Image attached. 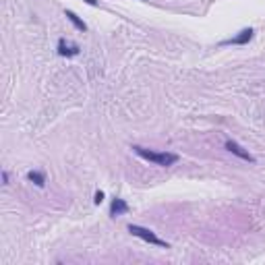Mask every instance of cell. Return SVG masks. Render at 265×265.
I'll return each instance as SVG.
<instances>
[{
    "instance_id": "obj_1",
    "label": "cell",
    "mask_w": 265,
    "mask_h": 265,
    "mask_svg": "<svg viewBox=\"0 0 265 265\" xmlns=\"http://www.w3.org/2000/svg\"><path fill=\"white\" fill-rule=\"evenodd\" d=\"M131 149H133V152L139 156V158L147 159V162H152V164H156V166H162V168L174 166V164L178 162V156H176V154H170V152H152V149H145V147H141V145H133Z\"/></svg>"
},
{
    "instance_id": "obj_2",
    "label": "cell",
    "mask_w": 265,
    "mask_h": 265,
    "mask_svg": "<svg viewBox=\"0 0 265 265\" xmlns=\"http://www.w3.org/2000/svg\"><path fill=\"white\" fill-rule=\"evenodd\" d=\"M129 232H131L133 236H137V238L145 240V243H149V245H156V247H162V249H168V247H170L166 240H162V238H159V236L154 232V230H149V228L137 226V224H129Z\"/></svg>"
},
{
    "instance_id": "obj_3",
    "label": "cell",
    "mask_w": 265,
    "mask_h": 265,
    "mask_svg": "<svg viewBox=\"0 0 265 265\" xmlns=\"http://www.w3.org/2000/svg\"><path fill=\"white\" fill-rule=\"evenodd\" d=\"M253 36H255V31H253L251 27H245V29H240L234 38H228V40H222L220 44L222 46H245L253 40Z\"/></svg>"
},
{
    "instance_id": "obj_4",
    "label": "cell",
    "mask_w": 265,
    "mask_h": 265,
    "mask_svg": "<svg viewBox=\"0 0 265 265\" xmlns=\"http://www.w3.org/2000/svg\"><path fill=\"white\" fill-rule=\"evenodd\" d=\"M56 50H58L60 56H66V58H73V56H79L81 48H79V44L71 42V40H58V46H56Z\"/></svg>"
},
{
    "instance_id": "obj_5",
    "label": "cell",
    "mask_w": 265,
    "mask_h": 265,
    "mask_svg": "<svg viewBox=\"0 0 265 265\" xmlns=\"http://www.w3.org/2000/svg\"><path fill=\"white\" fill-rule=\"evenodd\" d=\"M224 147L228 149V152H230V154H234L236 158H240V159H245V162H251V164H253V162H255V158H253V156H251V154L247 152V149H245V147H240V145H238L236 141H232V139H228Z\"/></svg>"
},
{
    "instance_id": "obj_6",
    "label": "cell",
    "mask_w": 265,
    "mask_h": 265,
    "mask_svg": "<svg viewBox=\"0 0 265 265\" xmlns=\"http://www.w3.org/2000/svg\"><path fill=\"white\" fill-rule=\"evenodd\" d=\"M126 212H129V203H126L124 199H120V197H114L112 203H110V215L118 217V215H124Z\"/></svg>"
},
{
    "instance_id": "obj_7",
    "label": "cell",
    "mask_w": 265,
    "mask_h": 265,
    "mask_svg": "<svg viewBox=\"0 0 265 265\" xmlns=\"http://www.w3.org/2000/svg\"><path fill=\"white\" fill-rule=\"evenodd\" d=\"M27 180L33 182V184H36V187H40V189L46 187V176H44V172H40V170H29V172H27Z\"/></svg>"
},
{
    "instance_id": "obj_8",
    "label": "cell",
    "mask_w": 265,
    "mask_h": 265,
    "mask_svg": "<svg viewBox=\"0 0 265 265\" xmlns=\"http://www.w3.org/2000/svg\"><path fill=\"white\" fill-rule=\"evenodd\" d=\"M64 17L73 23V25H75V29H79V31H87V25L83 23V19H79V15H77V13H73V10H66V13H64Z\"/></svg>"
},
{
    "instance_id": "obj_9",
    "label": "cell",
    "mask_w": 265,
    "mask_h": 265,
    "mask_svg": "<svg viewBox=\"0 0 265 265\" xmlns=\"http://www.w3.org/2000/svg\"><path fill=\"white\" fill-rule=\"evenodd\" d=\"M102 201H104V191H98V193H96V197H94V203L100 205Z\"/></svg>"
},
{
    "instance_id": "obj_10",
    "label": "cell",
    "mask_w": 265,
    "mask_h": 265,
    "mask_svg": "<svg viewBox=\"0 0 265 265\" xmlns=\"http://www.w3.org/2000/svg\"><path fill=\"white\" fill-rule=\"evenodd\" d=\"M2 184H8V172L2 170Z\"/></svg>"
},
{
    "instance_id": "obj_11",
    "label": "cell",
    "mask_w": 265,
    "mask_h": 265,
    "mask_svg": "<svg viewBox=\"0 0 265 265\" xmlns=\"http://www.w3.org/2000/svg\"><path fill=\"white\" fill-rule=\"evenodd\" d=\"M85 2H87L89 6H98V0H85Z\"/></svg>"
}]
</instances>
